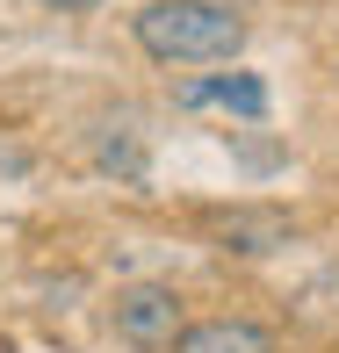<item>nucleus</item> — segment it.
Instances as JSON below:
<instances>
[{"instance_id":"nucleus-1","label":"nucleus","mask_w":339,"mask_h":353,"mask_svg":"<svg viewBox=\"0 0 339 353\" xmlns=\"http://www.w3.org/2000/svg\"><path fill=\"white\" fill-rule=\"evenodd\" d=\"M130 37L152 65H231L246 51V14L231 0H152L130 14Z\"/></svg>"},{"instance_id":"nucleus-2","label":"nucleus","mask_w":339,"mask_h":353,"mask_svg":"<svg viewBox=\"0 0 339 353\" xmlns=\"http://www.w3.org/2000/svg\"><path fill=\"white\" fill-rule=\"evenodd\" d=\"M108 325L137 353H173V339L188 332V303H181V288H166V281H130L108 303Z\"/></svg>"},{"instance_id":"nucleus-3","label":"nucleus","mask_w":339,"mask_h":353,"mask_svg":"<svg viewBox=\"0 0 339 353\" xmlns=\"http://www.w3.org/2000/svg\"><path fill=\"white\" fill-rule=\"evenodd\" d=\"M202 231L217 252H238V260H260V252H282L296 238V216L274 210V202H231V210H202Z\"/></svg>"},{"instance_id":"nucleus-4","label":"nucleus","mask_w":339,"mask_h":353,"mask_svg":"<svg viewBox=\"0 0 339 353\" xmlns=\"http://www.w3.org/2000/svg\"><path fill=\"white\" fill-rule=\"evenodd\" d=\"M173 108H231V116L260 123L267 116V79L260 72H202L173 87Z\"/></svg>"},{"instance_id":"nucleus-5","label":"nucleus","mask_w":339,"mask_h":353,"mask_svg":"<svg viewBox=\"0 0 339 353\" xmlns=\"http://www.w3.org/2000/svg\"><path fill=\"white\" fill-rule=\"evenodd\" d=\"M173 353H282V339H274L260 317H195L173 339Z\"/></svg>"},{"instance_id":"nucleus-6","label":"nucleus","mask_w":339,"mask_h":353,"mask_svg":"<svg viewBox=\"0 0 339 353\" xmlns=\"http://www.w3.org/2000/svg\"><path fill=\"white\" fill-rule=\"evenodd\" d=\"M37 8H58V14H87V8H101V0H37Z\"/></svg>"}]
</instances>
